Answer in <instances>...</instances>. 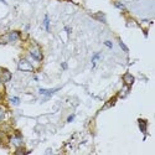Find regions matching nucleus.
I'll return each mask as SVG.
<instances>
[{
  "mask_svg": "<svg viewBox=\"0 0 155 155\" xmlns=\"http://www.w3.org/2000/svg\"><path fill=\"white\" fill-rule=\"evenodd\" d=\"M0 99H1V94H0Z\"/></svg>",
  "mask_w": 155,
  "mask_h": 155,
  "instance_id": "f3484780",
  "label": "nucleus"
},
{
  "mask_svg": "<svg viewBox=\"0 0 155 155\" xmlns=\"http://www.w3.org/2000/svg\"><path fill=\"white\" fill-rule=\"evenodd\" d=\"M116 6H118L119 9H122V10H124V9H125V8H124V6L122 5V4H121V3H116Z\"/></svg>",
  "mask_w": 155,
  "mask_h": 155,
  "instance_id": "ddd939ff",
  "label": "nucleus"
},
{
  "mask_svg": "<svg viewBox=\"0 0 155 155\" xmlns=\"http://www.w3.org/2000/svg\"><path fill=\"white\" fill-rule=\"evenodd\" d=\"M119 45H121V47L123 48V50H124V51H128V48L125 47V45H124V43H123L122 41H119Z\"/></svg>",
  "mask_w": 155,
  "mask_h": 155,
  "instance_id": "f8f14e48",
  "label": "nucleus"
},
{
  "mask_svg": "<svg viewBox=\"0 0 155 155\" xmlns=\"http://www.w3.org/2000/svg\"><path fill=\"white\" fill-rule=\"evenodd\" d=\"M6 37H8L9 42H14V41H16V40L19 39V32H17V31H12V32L9 34Z\"/></svg>",
  "mask_w": 155,
  "mask_h": 155,
  "instance_id": "20e7f679",
  "label": "nucleus"
},
{
  "mask_svg": "<svg viewBox=\"0 0 155 155\" xmlns=\"http://www.w3.org/2000/svg\"><path fill=\"white\" fill-rule=\"evenodd\" d=\"M19 70H21V71H28V72H31V71H34V67H32V65H31L29 61H26V60H21V61L19 62Z\"/></svg>",
  "mask_w": 155,
  "mask_h": 155,
  "instance_id": "f03ea898",
  "label": "nucleus"
},
{
  "mask_svg": "<svg viewBox=\"0 0 155 155\" xmlns=\"http://www.w3.org/2000/svg\"><path fill=\"white\" fill-rule=\"evenodd\" d=\"M43 25H45L46 31L50 30V20H48V16H47V15L45 16V21H43Z\"/></svg>",
  "mask_w": 155,
  "mask_h": 155,
  "instance_id": "423d86ee",
  "label": "nucleus"
},
{
  "mask_svg": "<svg viewBox=\"0 0 155 155\" xmlns=\"http://www.w3.org/2000/svg\"><path fill=\"white\" fill-rule=\"evenodd\" d=\"M12 143H14V144L16 145V147H19L20 143H21V139H16V138H14V139H12Z\"/></svg>",
  "mask_w": 155,
  "mask_h": 155,
  "instance_id": "1a4fd4ad",
  "label": "nucleus"
},
{
  "mask_svg": "<svg viewBox=\"0 0 155 155\" xmlns=\"http://www.w3.org/2000/svg\"><path fill=\"white\" fill-rule=\"evenodd\" d=\"M56 91H59V90H40V93L45 94V96H51L52 93H55Z\"/></svg>",
  "mask_w": 155,
  "mask_h": 155,
  "instance_id": "39448f33",
  "label": "nucleus"
},
{
  "mask_svg": "<svg viewBox=\"0 0 155 155\" xmlns=\"http://www.w3.org/2000/svg\"><path fill=\"white\" fill-rule=\"evenodd\" d=\"M104 43H105V45H107V46H108L109 48H110V47H112V42H110V41H105Z\"/></svg>",
  "mask_w": 155,
  "mask_h": 155,
  "instance_id": "4468645a",
  "label": "nucleus"
},
{
  "mask_svg": "<svg viewBox=\"0 0 155 155\" xmlns=\"http://www.w3.org/2000/svg\"><path fill=\"white\" fill-rule=\"evenodd\" d=\"M4 117H5V112H4V110L0 108V122H1L3 119H4Z\"/></svg>",
  "mask_w": 155,
  "mask_h": 155,
  "instance_id": "9d476101",
  "label": "nucleus"
},
{
  "mask_svg": "<svg viewBox=\"0 0 155 155\" xmlns=\"http://www.w3.org/2000/svg\"><path fill=\"white\" fill-rule=\"evenodd\" d=\"M123 79H124V82H125V85H127L128 87H129V86H132L133 83H134V77H133L130 73H127V74H124Z\"/></svg>",
  "mask_w": 155,
  "mask_h": 155,
  "instance_id": "7ed1b4c3",
  "label": "nucleus"
},
{
  "mask_svg": "<svg viewBox=\"0 0 155 155\" xmlns=\"http://www.w3.org/2000/svg\"><path fill=\"white\" fill-rule=\"evenodd\" d=\"M139 123H140V129H141V132H144V133H145V128H144V122H143V121H139Z\"/></svg>",
  "mask_w": 155,
  "mask_h": 155,
  "instance_id": "9b49d317",
  "label": "nucleus"
},
{
  "mask_svg": "<svg viewBox=\"0 0 155 155\" xmlns=\"http://www.w3.org/2000/svg\"><path fill=\"white\" fill-rule=\"evenodd\" d=\"M10 102H11V103H12V104H15V105H17V104H19V103H20V99H19V98H17V97H12V98L10 99Z\"/></svg>",
  "mask_w": 155,
  "mask_h": 155,
  "instance_id": "6e6552de",
  "label": "nucleus"
},
{
  "mask_svg": "<svg viewBox=\"0 0 155 155\" xmlns=\"http://www.w3.org/2000/svg\"><path fill=\"white\" fill-rule=\"evenodd\" d=\"M62 68H67V65H66L65 62H63V63H62Z\"/></svg>",
  "mask_w": 155,
  "mask_h": 155,
  "instance_id": "dca6fc26",
  "label": "nucleus"
},
{
  "mask_svg": "<svg viewBox=\"0 0 155 155\" xmlns=\"http://www.w3.org/2000/svg\"><path fill=\"white\" fill-rule=\"evenodd\" d=\"M10 78H11V74L9 73V72H5V73L3 74V78L1 79H3V82H8Z\"/></svg>",
  "mask_w": 155,
  "mask_h": 155,
  "instance_id": "0eeeda50",
  "label": "nucleus"
},
{
  "mask_svg": "<svg viewBox=\"0 0 155 155\" xmlns=\"http://www.w3.org/2000/svg\"><path fill=\"white\" fill-rule=\"evenodd\" d=\"M73 118H74V116H71V117L67 119V121H68V122H72V121H73Z\"/></svg>",
  "mask_w": 155,
  "mask_h": 155,
  "instance_id": "2eb2a0df",
  "label": "nucleus"
},
{
  "mask_svg": "<svg viewBox=\"0 0 155 155\" xmlns=\"http://www.w3.org/2000/svg\"><path fill=\"white\" fill-rule=\"evenodd\" d=\"M30 55H31V57H32L34 60H36V61H41L42 60V52H41V50L37 47V46H34L30 50Z\"/></svg>",
  "mask_w": 155,
  "mask_h": 155,
  "instance_id": "f257e3e1",
  "label": "nucleus"
}]
</instances>
